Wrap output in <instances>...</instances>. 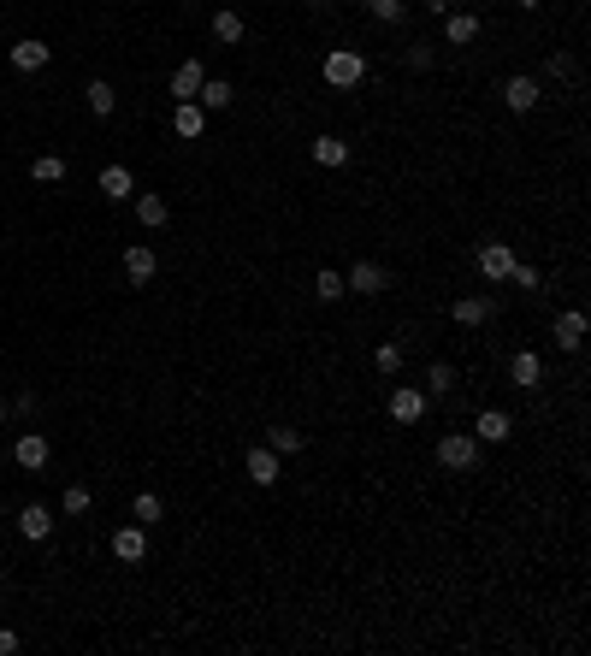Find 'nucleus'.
<instances>
[{"mask_svg": "<svg viewBox=\"0 0 591 656\" xmlns=\"http://www.w3.org/2000/svg\"><path fill=\"white\" fill-rule=\"evenodd\" d=\"M432 461H438L444 473H456V479L497 473V467H491V450H485L467 426H444V432H432Z\"/></svg>", "mask_w": 591, "mask_h": 656, "instance_id": "nucleus-1", "label": "nucleus"}, {"mask_svg": "<svg viewBox=\"0 0 591 656\" xmlns=\"http://www.w3.org/2000/svg\"><path fill=\"white\" fill-rule=\"evenodd\" d=\"M373 77V54L367 48H355V42H337L320 54V83L326 89H361Z\"/></svg>", "mask_w": 591, "mask_h": 656, "instance_id": "nucleus-2", "label": "nucleus"}, {"mask_svg": "<svg viewBox=\"0 0 591 656\" xmlns=\"http://www.w3.org/2000/svg\"><path fill=\"white\" fill-rule=\"evenodd\" d=\"M438 408H432V396L420 391L414 379H391V391H385V420L391 426H426Z\"/></svg>", "mask_w": 591, "mask_h": 656, "instance_id": "nucleus-3", "label": "nucleus"}, {"mask_svg": "<svg viewBox=\"0 0 591 656\" xmlns=\"http://www.w3.org/2000/svg\"><path fill=\"white\" fill-rule=\"evenodd\" d=\"M497 107H503L509 119L538 113V107H544V83H538L532 71H503V77H497Z\"/></svg>", "mask_w": 591, "mask_h": 656, "instance_id": "nucleus-4", "label": "nucleus"}, {"mask_svg": "<svg viewBox=\"0 0 591 656\" xmlns=\"http://www.w3.org/2000/svg\"><path fill=\"white\" fill-rule=\"evenodd\" d=\"M503 379H509V391H538L544 379H550V355L538 349V343H515L509 349V361H503Z\"/></svg>", "mask_w": 591, "mask_h": 656, "instance_id": "nucleus-5", "label": "nucleus"}, {"mask_svg": "<svg viewBox=\"0 0 591 656\" xmlns=\"http://www.w3.org/2000/svg\"><path fill=\"white\" fill-rule=\"evenodd\" d=\"M243 479H249L255 491H278V485L290 479V467H284V456H278V450H266L261 438H255V444L243 450Z\"/></svg>", "mask_w": 591, "mask_h": 656, "instance_id": "nucleus-6", "label": "nucleus"}, {"mask_svg": "<svg viewBox=\"0 0 591 656\" xmlns=\"http://www.w3.org/2000/svg\"><path fill=\"white\" fill-rule=\"evenodd\" d=\"M515 261H521V249H515L509 237H485V243L473 249V278H485V284H503Z\"/></svg>", "mask_w": 591, "mask_h": 656, "instance_id": "nucleus-7", "label": "nucleus"}, {"mask_svg": "<svg viewBox=\"0 0 591 656\" xmlns=\"http://www.w3.org/2000/svg\"><path fill=\"white\" fill-rule=\"evenodd\" d=\"M544 343H550V349H562V355H580V349H586V308H580V302H568L562 314H550Z\"/></svg>", "mask_w": 591, "mask_h": 656, "instance_id": "nucleus-8", "label": "nucleus"}, {"mask_svg": "<svg viewBox=\"0 0 591 656\" xmlns=\"http://www.w3.org/2000/svg\"><path fill=\"white\" fill-rule=\"evenodd\" d=\"M349 160H355L349 136H337V131H314L308 136V166H314V172H349Z\"/></svg>", "mask_w": 591, "mask_h": 656, "instance_id": "nucleus-9", "label": "nucleus"}, {"mask_svg": "<svg viewBox=\"0 0 591 656\" xmlns=\"http://www.w3.org/2000/svg\"><path fill=\"white\" fill-rule=\"evenodd\" d=\"M479 36H485V12H473V6L438 18V42H444V48H473Z\"/></svg>", "mask_w": 591, "mask_h": 656, "instance_id": "nucleus-10", "label": "nucleus"}, {"mask_svg": "<svg viewBox=\"0 0 591 656\" xmlns=\"http://www.w3.org/2000/svg\"><path fill=\"white\" fill-rule=\"evenodd\" d=\"M160 249H154V243H125V255H119V272H125V278H131V290H148V284H154V278H160Z\"/></svg>", "mask_w": 591, "mask_h": 656, "instance_id": "nucleus-11", "label": "nucleus"}, {"mask_svg": "<svg viewBox=\"0 0 591 656\" xmlns=\"http://www.w3.org/2000/svg\"><path fill=\"white\" fill-rule=\"evenodd\" d=\"M207 36H213L219 48H243V42H249V18H243L237 6H213V12H207Z\"/></svg>", "mask_w": 591, "mask_h": 656, "instance_id": "nucleus-12", "label": "nucleus"}, {"mask_svg": "<svg viewBox=\"0 0 591 656\" xmlns=\"http://www.w3.org/2000/svg\"><path fill=\"white\" fill-rule=\"evenodd\" d=\"M48 60H54V48H48L42 36H18V42L6 48V66L18 71V77H36V71H48Z\"/></svg>", "mask_w": 591, "mask_h": 656, "instance_id": "nucleus-13", "label": "nucleus"}, {"mask_svg": "<svg viewBox=\"0 0 591 656\" xmlns=\"http://www.w3.org/2000/svg\"><path fill=\"white\" fill-rule=\"evenodd\" d=\"M367 367H373V379H385V385H391V379H408V367H414V361H408V349H402L396 337H379V343H373V355H367Z\"/></svg>", "mask_w": 591, "mask_h": 656, "instance_id": "nucleus-14", "label": "nucleus"}, {"mask_svg": "<svg viewBox=\"0 0 591 656\" xmlns=\"http://www.w3.org/2000/svg\"><path fill=\"white\" fill-rule=\"evenodd\" d=\"M107 550L125 562V568H142L148 562V526H136V521H125V526H113V538H107Z\"/></svg>", "mask_w": 591, "mask_h": 656, "instance_id": "nucleus-15", "label": "nucleus"}, {"mask_svg": "<svg viewBox=\"0 0 591 656\" xmlns=\"http://www.w3.org/2000/svg\"><path fill=\"white\" fill-rule=\"evenodd\" d=\"M201 83H207V60H201V54H184V60L172 66V77H166V95H172V101H196Z\"/></svg>", "mask_w": 591, "mask_h": 656, "instance_id": "nucleus-16", "label": "nucleus"}, {"mask_svg": "<svg viewBox=\"0 0 591 656\" xmlns=\"http://www.w3.org/2000/svg\"><path fill=\"white\" fill-rule=\"evenodd\" d=\"M308 296H314V308H337L343 296H349V284H343V266H314L308 272Z\"/></svg>", "mask_w": 591, "mask_h": 656, "instance_id": "nucleus-17", "label": "nucleus"}, {"mask_svg": "<svg viewBox=\"0 0 591 656\" xmlns=\"http://www.w3.org/2000/svg\"><path fill=\"white\" fill-rule=\"evenodd\" d=\"M196 107L207 113V119H225V113L237 107V83H231V77H213V71H207V83L196 89Z\"/></svg>", "mask_w": 591, "mask_h": 656, "instance_id": "nucleus-18", "label": "nucleus"}, {"mask_svg": "<svg viewBox=\"0 0 591 656\" xmlns=\"http://www.w3.org/2000/svg\"><path fill=\"white\" fill-rule=\"evenodd\" d=\"M12 461H18L24 473H42V467L54 461V444H48V432H18V438H12Z\"/></svg>", "mask_w": 591, "mask_h": 656, "instance_id": "nucleus-19", "label": "nucleus"}, {"mask_svg": "<svg viewBox=\"0 0 591 656\" xmlns=\"http://www.w3.org/2000/svg\"><path fill=\"white\" fill-rule=\"evenodd\" d=\"M95 190H101V201H131L136 196V172L125 166V160H107V166L95 172Z\"/></svg>", "mask_w": 591, "mask_h": 656, "instance_id": "nucleus-20", "label": "nucleus"}, {"mask_svg": "<svg viewBox=\"0 0 591 656\" xmlns=\"http://www.w3.org/2000/svg\"><path fill=\"white\" fill-rule=\"evenodd\" d=\"M136 225H142V231H166V225H172V201L160 196V190H136Z\"/></svg>", "mask_w": 591, "mask_h": 656, "instance_id": "nucleus-21", "label": "nucleus"}, {"mask_svg": "<svg viewBox=\"0 0 591 656\" xmlns=\"http://www.w3.org/2000/svg\"><path fill=\"white\" fill-rule=\"evenodd\" d=\"M54 509H42V503H24V509H18V538H24V544H48V538H54Z\"/></svg>", "mask_w": 591, "mask_h": 656, "instance_id": "nucleus-22", "label": "nucleus"}, {"mask_svg": "<svg viewBox=\"0 0 591 656\" xmlns=\"http://www.w3.org/2000/svg\"><path fill=\"white\" fill-rule=\"evenodd\" d=\"M172 136L178 142H207V113L196 101H172Z\"/></svg>", "mask_w": 591, "mask_h": 656, "instance_id": "nucleus-23", "label": "nucleus"}, {"mask_svg": "<svg viewBox=\"0 0 591 656\" xmlns=\"http://www.w3.org/2000/svg\"><path fill=\"white\" fill-rule=\"evenodd\" d=\"M83 107H89L95 119H113V113H119V89H113L107 77H89V83H83Z\"/></svg>", "mask_w": 591, "mask_h": 656, "instance_id": "nucleus-24", "label": "nucleus"}, {"mask_svg": "<svg viewBox=\"0 0 591 656\" xmlns=\"http://www.w3.org/2000/svg\"><path fill=\"white\" fill-rule=\"evenodd\" d=\"M503 284H509L515 296H538V290H544L550 278H544V266H538V261H515V266H509V278H503Z\"/></svg>", "mask_w": 591, "mask_h": 656, "instance_id": "nucleus-25", "label": "nucleus"}, {"mask_svg": "<svg viewBox=\"0 0 591 656\" xmlns=\"http://www.w3.org/2000/svg\"><path fill=\"white\" fill-rule=\"evenodd\" d=\"M361 12H367L373 24H385V30H402V24H408V0H361Z\"/></svg>", "mask_w": 591, "mask_h": 656, "instance_id": "nucleus-26", "label": "nucleus"}, {"mask_svg": "<svg viewBox=\"0 0 591 656\" xmlns=\"http://www.w3.org/2000/svg\"><path fill=\"white\" fill-rule=\"evenodd\" d=\"M131 515H136V526H166V497L160 491H136V503H131Z\"/></svg>", "mask_w": 591, "mask_h": 656, "instance_id": "nucleus-27", "label": "nucleus"}, {"mask_svg": "<svg viewBox=\"0 0 591 656\" xmlns=\"http://www.w3.org/2000/svg\"><path fill=\"white\" fill-rule=\"evenodd\" d=\"M89 509H95V491H89L83 479H71L66 491H60V515H66V521H77V515H89Z\"/></svg>", "mask_w": 591, "mask_h": 656, "instance_id": "nucleus-28", "label": "nucleus"}, {"mask_svg": "<svg viewBox=\"0 0 591 656\" xmlns=\"http://www.w3.org/2000/svg\"><path fill=\"white\" fill-rule=\"evenodd\" d=\"M66 154H36L30 160V184H66Z\"/></svg>", "mask_w": 591, "mask_h": 656, "instance_id": "nucleus-29", "label": "nucleus"}, {"mask_svg": "<svg viewBox=\"0 0 591 656\" xmlns=\"http://www.w3.org/2000/svg\"><path fill=\"white\" fill-rule=\"evenodd\" d=\"M36 414V385H18V396L6 402V420H30Z\"/></svg>", "mask_w": 591, "mask_h": 656, "instance_id": "nucleus-30", "label": "nucleus"}, {"mask_svg": "<svg viewBox=\"0 0 591 656\" xmlns=\"http://www.w3.org/2000/svg\"><path fill=\"white\" fill-rule=\"evenodd\" d=\"M24 651V633L18 627H0V656H18Z\"/></svg>", "mask_w": 591, "mask_h": 656, "instance_id": "nucleus-31", "label": "nucleus"}, {"mask_svg": "<svg viewBox=\"0 0 591 656\" xmlns=\"http://www.w3.org/2000/svg\"><path fill=\"white\" fill-rule=\"evenodd\" d=\"M444 12H456V0H420V18H432V24H438Z\"/></svg>", "mask_w": 591, "mask_h": 656, "instance_id": "nucleus-32", "label": "nucleus"}, {"mask_svg": "<svg viewBox=\"0 0 591 656\" xmlns=\"http://www.w3.org/2000/svg\"><path fill=\"white\" fill-rule=\"evenodd\" d=\"M503 6H509V12H521V18H532V12H544L550 0H503Z\"/></svg>", "mask_w": 591, "mask_h": 656, "instance_id": "nucleus-33", "label": "nucleus"}, {"mask_svg": "<svg viewBox=\"0 0 591 656\" xmlns=\"http://www.w3.org/2000/svg\"><path fill=\"white\" fill-rule=\"evenodd\" d=\"M302 6H314V12H320V6H337V0H302Z\"/></svg>", "mask_w": 591, "mask_h": 656, "instance_id": "nucleus-34", "label": "nucleus"}, {"mask_svg": "<svg viewBox=\"0 0 591 656\" xmlns=\"http://www.w3.org/2000/svg\"><path fill=\"white\" fill-rule=\"evenodd\" d=\"M0 426H6V396H0Z\"/></svg>", "mask_w": 591, "mask_h": 656, "instance_id": "nucleus-35", "label": "nucleus"}]
</instances>
